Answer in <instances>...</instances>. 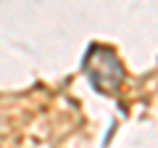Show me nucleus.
<instances>
[{
	"label": "nucleus",
	"instance_id": "obj_1",
	"mask_svg": "<svg viewBox=\"0 0 158 148\" xmlns=\"http://www.w3.org/2000/svg\"><path fill=\"white\" fill-rule=\"evenodd\" d=\"M87 74L92 80V87L100 93H113L124 80L121 61L111 48H92L87 58Z\"/></svg>",
	"mask_w": 158,
	"mask_h": 148
}]
</instances>
